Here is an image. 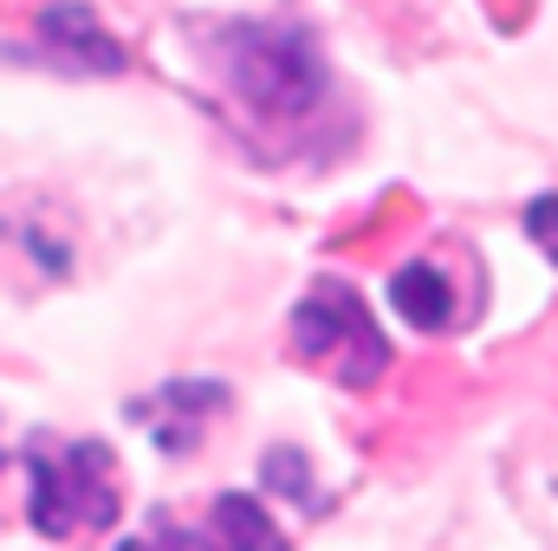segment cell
<instances>
[{
	"mask_svg": "<svg viewBox=\"0 0 558 551\" xmlns=\"http://www.w3.org/2000/svg\"><path fill=\"white\" fill-rule=\"evenodd\" d=\"M26 519L39 539L105 532L118 519V461L105 441H52L26 448Z\"/></svg>",
	"mask_w": 558,
	"mask_h": 551,
	"instance_id": "6da1fadb",
	"label": "cell"
},
{
	"mask_svg": "<svg viewBox=\"0 0 558 551\" xmlns=\"http://www.w3.org/2000/svg\"><path fill=\"white\" fill-rule=\"evenodd\" d=\"M215 46H221L228 85H234L254 111H267V118H305V111L318 105V91H325V65H318L312 39L292 33V26L241 20V26H228Z\"/></svg>",
	"mask_w": 558,
	"mask_h": 551,
	"instance_id": "7a4b0ae2",
	"label": "cell"
},
{
	"mask_svg": "<svg viewBox=\"0 0 558 551\" xmlns=\"http://www.w3.org/2000/svg\"><path fill=\"white\" fill-rule=\"evenodd\" d=\"M292 351L305 364H325L351 390H364L390 370V344H384V331L371 325L364 298L344 279H318L305 292V305L292 311Z\"/></svg>",
	"mask_w": 558,
	"mask_h": 551,
	"instance_id": "3957f363",
	"label": "cell"
},
{
	"mask_svg": "<svg viewBox=\"0 0 558 551\" xmlns=\"http://www.w3.org/2000/svg\"><path fill=\"white\" fill-rule=\"evenodd\" d=\"M39 46L65 65V72H124V46L105 33V20L85 7V0H46L39 7Z\"/></svg>",
	"mask_w": 558,
	"mask_h": 551,
	"instance_id": "277c9868",
	"label": "cell"
},
{
	"mask_svg": "<svg viewBox=\"0 0 558 551\" xmlns=\"http://www.w3.org/2000/svg\"><path fill=\"white\" fill-rule=\"evenodd\" d=\"M221 403H228V390H221V383H162L149 403H131V415L156 428V448L182 454V448H195L202 415L221 409Z\"/></svg>",
	"mask_w": 558,
	"mask_h": 551,
	"instance_id": "5b68a950",
	"label": "cell"
},
{
	"mask_svg": "<svg viewBox=\"0 0 558 551\" xmlns=\"http://www.w3.org/2000/svg\"><path fill=\"white\" fill-rule=\"evenodd\" d=\"M390 305L416 325V331H448L454 325V285L441 267H428V260H410L403 273L390 279Z\"/></svg>",
	"mask_w": 558,
	"mask_h": 551,
	"instance_id": "8992f818",
	"label": "cell"
},
{
	"mask_svg": "<svg viewBox=\"0 0 558 551\" xmlns=\"http://www.w3.org/2000/svg\"><path fill=\"white\" fill-rule=\"evenodd\" d=\"M208 532L221 551H286L279 526L267 519V506L254 493H221L215 513H208Z\"/></svg>",
	"mask_w": 558,
	"mask_h": 551,
	"instance_id": "52a82bcc",
	"label": "cell"
},
{
	"mask_svg": "<svg viewBox=\"0 0 558 551\" xmlns=\"http://www.w3.org/2000/svg\"><path fill=\"white\" fill-rule=\"evenodd\" d=\"M118 551H221V546H215V532H195V526H182V519L156 513V519H149V532H143V539H124Z\"/></svg>",
	"mask_w": 558,
	"mask_h": 551,
	"instance_id": "ba28073f",
	"label": "cell"
},
{
	"mask_svg": "<svg viewBox=\"0 0 558 551\" xmlns=\"http://www.w3.org/2000/svg\"><path fill=\"white\" fill-rule=\"evenodd\" d=\"M260 474H267V487H274V493H286V500H312V493H305V461H299L292 448H274Z\"/></svg>",
	"mask_w": 558,
	"mask_h": 551,
	"instance_id": "9c48e42d",
	"label": "cell"
},
{
	"mask_svg": "<svg viewBox=\"0 0 558 551\" xmlns=\"http://www.w3.org/2000/svg\"><path fill=\"white\" fill-rule=\"evenodd\" d=\"M526 234H533V247L558 267V195H539V201L526 208Z\"/></svg>",
	"mask_w": 558,
	"mask_h": 551,
	"instance_id": "30bf717a",
	"label": "cell"
},
{
	"mask_svg": "<svg viewBox=\"0 0 558 551\" xmlns=\"http://www.w3.org/2000/svg\"><path fill=\"white\" fill-rule=\"evenodd\" d=\"M0 461H7V454H0Z\"/></svg>",
	"mask_w": 558,
	"mask_h": 551,
	"instance_id": "8fae6325",
	"label": "cell"
}]
</instances>
